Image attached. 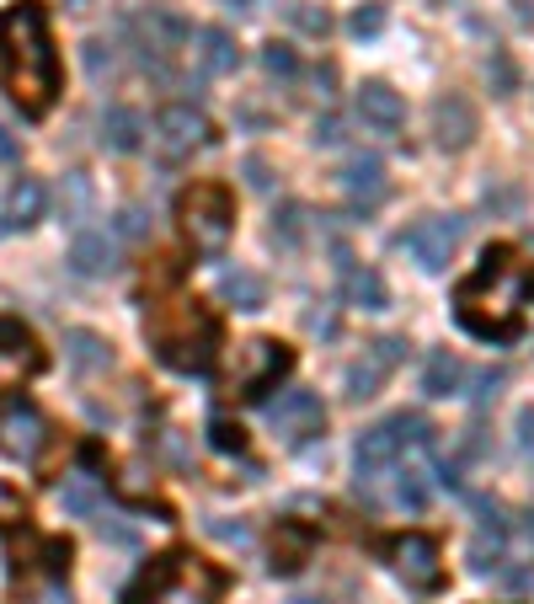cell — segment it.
<instances>
[{
	"label": "cell",
	"mask_w": 534,
	"mask_h": 604,
	"mask_svg": "<svg viewBox=\"0 0 534 604\" xmlns=\"http://www.w3.org/2000/svg\"><path fill=\"white\" fill-rule=\"evenodd\" d=\"M246 182H251V187H273V172H267V161L263 155H246Z\"/></svg>",
	"instance_id": "7bdbcfd3"
},
{
	"label": "cell",
	"mask_w": 534,
	"mask_h": 604,
	"mask_svg": "<svg viewBox=\"0 0 534 604\" xmlns=\"http://www.w3.org/2000/svg\"><path fill=\"white\" fill-rule=\"evenodd\" d=\"M219 6H225V11H257L263 0H219Z\"/></svg>",
	"instance_id": "bcb514c9"
},
{
	"label": "cell",
	"mask_w": 534,
	"mask_h": 604,
	"mask_svg": "<svg viewBox=\"0 0 534 604\" xmlns=\"http://www.w3.org/2000/svg\"><path fill=\"white\" fill-rule=\"evenodd\" d=\"M219 295L236 305V310H263V300H267L263 278H257V273H246V268H225V273H219Z\"/></svg>",
	"instance_id": "d4e9b609"
},
{
	"label": "cell",
	"mask_w": 534,
	"mask_h": 604,
	"mask_svg": "<svg viewBox=\"0 0 534 604\" xmlns=\"http://www.w3.org/2000/svg\"><path fill=\"white\" fill-rule=\"evenodd\" d=\"M113 231H119L123 242H140V236H145L150 225H145V214H140V209H123V214H119V225H113Z\"/></svg>",
	"instance_id": "f35d334b"
},
{
	"label": "cell",
	"mask_w": 534,
	"mask_h": 604,
	"mask_svg": "<svg viewBox=\"0 0 534 604\" xmlns=\"http://www.w3.org/2000/svg\"><path fill=\"white\" fill-rule=\"evenodd\" d=\"M86 70H91V81H102V75H113V70H119V54H113V43H102V38H91V43H86Z\"/></svg>",
	"instance_id": "836d02e7"
},
{
	"label": "cell",
	"mask_w": 534,
	"mask_h": 604,
	"mask_svg": "<svg viewBox=\"0 0 534 604\" xmlns=\"http://www.w3.org/2000/svg\"><path fill=\"white\" fill-rule=\"evenodd\" d=\"M86 214H91V177L86 172H70L60 182V219L64 225H81Z\"/></svg>",
	"instance_id": "83f0119b"
},
{
	"label": "cell",
	"mask_w": 534,
	"mask_h": 604,
	"mask_svg": "<svg viewBox=\"0 0 534 604\" xmlns=\"http://www.w3.org/2000/svg\"><path fill=\"white\" fill-rule=\"evenodd\" d=\"M380 28H386V0H363L353 17H348V32H353V38H374Z\"/></svg>",
	"instance_id": "1f68e13d"
},
{
	"label": "cell",
	"mask_w": 534,
	"mask_h": 604,
	"mask_svg": "<svg viewBox=\"0 0 534 604\" xmlns=\"http://www.w3.org/2000/svg\"><path fill=\"white\" fill-rule=\"evenodd\" d=\"M433 140H439L444 151H465L475 140V108L460 91H449V96L433 102Z\"/></svg>",
	"instance_id": "9a60e30c"
},
{
	"label": "cell",
	"mask_w": 534,
	"mask_h": 604,
	"mask_svg": "<svg viewBox=\"0 0 534 604\" xmlns=\"http://www.w3.org/2000/svg\"><path fill=\"white\" fill-rule=\"evenodd\" d=\"M465 386V364L454 359L449 348H439L433 359H428V369H422V391L428 396H454Z\"/></svg>",
	"instance_id": "484cf974"
},
{
	"label": "cell",
	"mask_w": 534,
	"mask_h": 604,
	"mask_svg": "<svg viewBox=\"0 0 534 604\" xmlns=\"http://www.w3.org/2000/svg\"><path fill=\"white\" fill-rule=\"evenodd\" d=\"M342 187H348V204L358 214L380 209L390 193V177H386V161L380 155H353L348 166H342Z\"/></svg>",
	"instance_id": "5bb4252c"
},
{
	"label": "cell",
	"mask_w": 534,
	"mask_h": 604,
	"mask_svg": "<svg viewBox=\"0 0 534 604\" xmlns=\"http://www.w3.org/2000/svg\"><path fill=\"white\" fill-rule=\"evenodd\" d=\"M102 145L119 155L140 151V113H134V108H107V113H102Z\"/></svg>",
	"instance_id": "603a6c76"
},
{
	"label": "cell",
	"mask_w": 534,
	"mask_h": 604,
	"mask_svg": "<svg viewBox=\"0 0 534 604\" xmlns=\"http://www.w3.org/2000/svg\"><path fill=\"white\" fill-rule=\"evenodd\" d=\"M407 359V337H380L363 348V359L348 364V401H369L390 380V369Z\"/></svg>",
	"instance_id": "7c38bea8"
},
{
	"label": "cell",
	"mask_w": 534,
	"mask_h": 604,
	"mask_svg": "<svg viewBox=\"0 0 534 604\" xmlns=\"http://www.w3.org/2000/svg\"><path fill=\"white\" fill-rule=\"evenodd\" d=\"M471 386H475V391H471L475 401H492V396H497V391L507 386V369H475Z\"/></svg>",
	"instance_id": "8d00e7d4"
},
{
	"label": "cell",
	"mask_w": 534,
	"mask_h": 604,
	"mask_svg": "<svg viewBox=\"0 0 534 604\" xmlns=\"http://www.w3.org/2000/svg\"><path fill=\"white\" fill-rule=\"evenodd\" d=\"M70 268L81 273V278H102V273H113L119 268V242L102 236V231L75 236V246H70Z\"/></svg>",
	"instance_id": "d6986e66"
},
{
	"label": "cell",
	"mask_w": 534,
	"mask_h": 604,
	"mask_svg": "<svg viewBox=\"0 0 534 604\" xmlns=\"http://www.w3.org/2000/svg\"><path fill=\"white\" fill-rule=\"evenodd\" d=\"M43 219V182L38 177H17L11 187V198H6V225H17V231H28Z\"/></svg>",
	"instance_id": "7402d4cb"
},
{
	"label": "cell",
	"mask_w": 534,
	"mask_h": 604,
	"mask_svg": "<svg viewBox=\"0 0 534 604\" xmlns=\"http://www.w3.org/2000/svg\"><path fill=\"white\" fill-rule=\"evenodd\" d=\"M342 140H348V134H342V119H321L316 123V145H342Z\"/></svg>",
	"instance_id": "60d3db41"
},
{
	"label": "cell",
	"mask_w": 534,
	"mask_h": 604,
	"mask_svg": "<svg viewBox=\"0 0 534 604\" xmlns=\"http://www.w3.org/2000/svg\"><path fill=\"white\" fill-rule=\"evenodd\" d=\"M208 444L225 454H240L246 450V433H240V423H230V418H214V423H208Z\"/></svg>",
	"instance_id": "d6a6232c"
},
{
	"label": "cell",
	"mask_w": 534,
	"mask_h": 604,
	"mask_svg": "<svg viewBox=\"0 0 534 604\" xmlns=\"http://www.w3.org/2000/svg\"><path fill=\"white\" fill-rule=\"evenodd\" d=\"M64 359H70L75 375H107L113 369V342L86 332V327H70L64 332Z\"/></svg>",
	"instance_id": "e0dca14e"
},
{
	"label": "cell",
	"mask_w": 534,
	"mask_h": 604,
	"mask_svg": "<svg viewBox=\"0 0 534 604\" xmlns=\"http://www.w3.org/2000/svg\"><path fill=\"white\" fill-rule=\"evenodd\" d=\"M396 503H407V509H422V503H428V487H422L417 471H401V477H396Z\"/></svg>",
	"instance_id": "d590c367"
},
{
	"label": "cell",
	"mask_w": 534,
	"mask_h": 604,
	"mask_svg": "<svg viewBox=\"0 0 534 604\" xmlns=\"http://www.w3.org/2000/svg\"><path fill=\"white\" fill-rule=\"evenodd\" d=\"M289 364H295V354H289L284 342L257 337V342L240 348V364H236V375H230V386H236L240 396H251V401H263V396L289 375Z\"/></svg>",
	"instance_id": "52a82bcc"
},
{
	"label": "cell",
	"mask_w": 534,
	"mask_h": 604,
	"mask_svg": "<svg viewBox=\"0 0 534 604\" xmlns=\"http://www.w3.org/2000/svg\"><path fill=\"white\" fill-rule=\"evenodd\" d=\"M177 219L198 257H219L230 246V231H236V204L219 182H193L177 198Z\"/></svg>",
	"instance_id": "5b68a950"
},
{
	"label": "cell",
	"mask_w": 534,
	"mask_h": 604,
	"mask_svg": "<svg viewBox=\"0 0 534 604\" xmlns=\"http://www.w3.org/2000/svg\"><path fill=\"white\" fill-rule=\"evenodd\" d=\"M390 562H396V573L407 588H439L444 583V551L439 541H428V535H401V541L390 545Z\"/></svg>",
	"instance_id": "4fadbf2b"
},
{
	"label": "cell",
	"mask_w": 534,
	"mask_h": 604,
	"mask_svg": "<svg viewBox=\"0 0 534 604\" xmlns=\"http://www.w3.org/2000/svg\"><path fill=\"white\" fill-rule=\"evenodd\" d=\"M17 519H22V498L0 482V524H17Z\"/></svg>",
	"instance_id": "b9f144b4"
},
{
	"label": "cell",
	"mask_w": 534,
	"mask_h": 604,
	"mask_svg": "<svg viewBox=\"0 0 534 604\" xmlns=\"http://www.w3.org/2000/svg\"><path fill=\"white\" fill-rule=\"evenodd\" d=\"M49 444V423H43V412L22 401V396H11L6 407H0V454H11V460H32V454Z\"/></svg>",
	"instance_id": "8fae6325"
},
{
	"label": "cell",
	"mask_w": 534,
	"mask_h": 604,
	"mask_svg": "<svg viewBox=\"0 0 534 604\" xmlns=\"http://www.w3.org/2000/svg\"><path fill=\"white\" fill-rule=\"evenodd\" d=\"M305 556H310V535H305L299 524H284L278 541H273V562H267V567H273L278 577H289V573L305 567Z\"/></svg>",
	"instance_id": "cb8c5ba5"
},
{
	"label": "cell",
	"mask_w": 534,
	"mask_h": 604,
	"mask_svg": "<svg viewBox=\"0 0 534 604\" xmlns=\"http://www.w3.org/2000/svg\"><path fill=\"white\" fill-rule=\"evenodd\" d=\"M331 86H337V64H321V70H316V91H321V102L331 96Z\"/></svg>",
	"instance_id": "f6af8a7d"
},
{
	"label": "cell",
	"mask_w": 534,
	"mask_h": 604,
	"mask_svg": "<svg viewBox=\"0 0 534 604\" xmlns=\"http://www.w3.org/2000/svg\"><path fill=\"white\" fill-rule=\"evenodd\" d=\"M348 300L363 305V310H386L390 305L386 278H380L374 268H348Z\"/></svg>",
	"instance_id": "4316f807"
},
{
	"label": "cell",
	"mask_w": 534,
	"mask_h": 604,
	"mask_svg": "<svg viewBox=\"0 0 534 604\" xmlns=\"http://www.w3.org/2000/svg\"><path fill=\"white\" fill-rule=\"evenodd\" d=\"M358 119H363V129H374V134H396L407 123V102L386 81H363V91H358Z\"/></svg>",
	"instance_id": "2e32d148"
},
{
	"label": "cell",
	"mask_w": 534,
	"mask_h": 604,
	"mask_svg": "<svg viewBox=\"0 0 534 604\" xmlns=\"http://www.w3.org/2000/svg\"><path fill=\"white\" fill-rule=\"evenodd\" d=\"M267 428L284 433L289 444H305L327 428V407L316 391H284L278 401H267Z\"/></svg>",
	"instance_id": "30bf717a"
},
{
	"label": "cell",
	"mask_w": 534,
	"mask_h": 604,
	"mask_svg": "<svg viewBox=\"0 0 534 604\" xmlns=\"http://www.w3.org/2000/svg\"><path fill=\"white\" fill-rule=\"evenodd\" d=\"M0 81L28 119H43L60 96V60H54V38H49V11L38 0H22L0 17Z\"/></svg>",
	"instance_id": "6da1fadb"
},
{
	"label": "cell",
	"mask_w": 534,
	"mask_h": 604,
	"mask_svg": "<svg viewBox=\"0 0 534 604\" xmlns=\"http://www.w3.org/2000/svg\"><path fill=\"white\" fill-rule=\"evenodd\" d=\"M428 439H433V428H428L422 412H396V418H386V423H374L363 439H358V450H353L358 487L380 482L390 465H396V454L412 450V444H428Z\"/></svg>",
	"instance_id": "8992f818"
},
{
	"label": "cell",
	"mask_w": 534,
	"mask_h": 604,
	"mask_svg": "<svg viewBox=\"0 0 534 604\" xmlns=\"http://www.w3.org/2000/svg\"><path fill=\"white\" fill-rule=\"evenodd\" d=\"M299 236H305V209H299V204H284V209L273 214V242L299 246Z\"/></svg>",
	"instance_id": "f546056e"
},
{
	"label": "cell",
	"mask_w": 534,
	"mask_h": 604,
	"mask_svg": "<svg viewBox=\"0 0 534 604\" xmlns=\"http://www.w3.org/2000/svg\"><path fill=\"white\" fill-rule=\"evenodd\" d=\"M145 337H150V348H155V359L166 364V369H182V375L208 369L214 354H219V321H214V310L198 300L155 305L145 321Z\"/></svg>",
	"instance_id": "3957f363"
},
{
	"label": "cell",
	"mask_w": 534,
	"mask_h": 604,
	"mask_svg": "<svg viewBox=\"0 0 534 604\" xmlns=\"http://www.w3.org/2000/svg\"><path fill=\"white\" fill-rule=\"evenodd\" d=\"M219 588H225V577L214 573L204 556L172 551V556H161V562L134 583L129 604H219Z\"/></svg>",
	"instance_id": "277c9868"
},
{
	"label": "cell",
	"mask_w": 534,
	"mask_h": 604,
	"mask_svg": "<svg viewBox=\"0 0 534 604\" xmlns=\"http://www.w3.org/2000/svg\"><path fill=\"white\" fill-rule=\"evenodd\" d=\"M198 64H204V75H230L240 64V49L236 38L225 28H204L198 32Z\"/></svg>",
	"instance_id": "44dd1931"
},
{
	"label": "cell",
	"mask_w": 534,
	"mask_h": 604,
	"mask_svg": "<svg viewBox=\"0 0 534 604\" xmlns=\"http://www.w3.org/2000/svg\"><path fill=\"white\" fill-rule=\"evenodd\" d=\"M295 604H316V600H295Z\"/></svg>",
	"instance_id": "c3c4849f"
},
{
	"label": "cell",
	"mask_w": 534,
	"mask_h": 604,
	"mask_svg": "<svg viewBox=\"0 0 534 604\" xmlns=\"http://www.w3.org/2000/svg\"><path fill=\"white\" fill-rule=\"evenodd\" d=\"M289 22H295L299 32H310V38H327V32H331L327 6H310V0H299V6H289Z\"/></svg>",
	"instance_id": "4dcf8cb0"
},
{
	"label": "cell",
	"mask_w": 534,
	"mask_h": 604,
	"mask_svg": "<svg viewBox=\"0 0 534 604\" xmlns=\"http://www.w3.org/2000/svg\"><path fill=\"white\" fill-rule=\"evenodd\" d=\"M155 145H161L166 161H187L193 151H208V145H214V123H208L198 108L177 102V108H166V113L155 119Z\"/></svg>",
	"instance_id": "9c48e42d"
},
{
	"label": "cell",
	"mask_w": 534,
	"mask_h": 604,
	"mask_svg": "<svg viewBox=\"0 0 534 604\" xmlns=\"http://www.w3.org/2000/svg\"><path fill=\"white\" fill-rule=\"evenodd\" d=\"M208 535H214V541H225V545H246L251 541V530H246V524H230V519H208Z\"/></svg>",
	"instance_id": "74e56055"
},
{
	"label": "cell",
	"mask_w": 534,
	"mask_h": 604,
	"mask_svg": "<svg viewBox=\"0 0 534 604\" xmlns=\"http://www.w3.org/2000/svg\"><path fill=\"white\" fill-rule=\"evenodd\" d=\"M140 32H145V54L155 49V75H166L161 54H172V49H182V43L193 38V28H187L182 17H172V11H145V17H140Z\"/></svg>",
	"instance_id": "ac0fdd59"
},
{
	"label": "cell",
	"mask_w": 534,
	"mask_h": 604,
	"mask_svg": "<svg viewBox=\"0 0 534 604\" xmlns=\"http://www.w3.org/2000/svg\"><path fill=\"white\" fill-rule=\"evenodd\" d=\"M460 236H465V219L460 214H428V219H417L412 231H407V252L417 257L422 273H444Z\"/></svg>",
	"instance_id": "ba28073f"
},
{
	"label": "cell",
	"mask_w": 534,
	"mask_h": 604,
	"mask_svg": "<svg viewBox=\"0 0 534 604\" xmlns=\"http://www.w3.org/2000/svg\"><path fill=\"white\" fill-rule=\"evenodd\" d=\"M263 70H267V75H278V81H289V75L299 70L295 49H284V43H267V49H263Z\"/></svg>",
	"instance_id": "e575fe53"
},
{
	"label": "cell",
	"mask_w": 534,
	"mask_h": 604,
	"mask_svg": "<svg viewBox=\"0 0 534 604\" xmlns=\"http://www.w3.org/2000/svg\"><path fill=\"white\" fill-rule=\"evenodd\" d=\"M518 428H524V444L534 450V412H524V418H518Z\"/></svg>",
	"instance_id": "7dc6e473"
},
{
	"label": "cell",
	"mask_w": 534,
	"mask_h": 604,
	"mask_svg": "<svg viewBox=\"0 0 534 604\" xmlns=\"http://www.w3.org/2000/svg\"><path fill=\"white\" fill-rule=\"evenodd\" d=\"M60 503L70 509V514L91 519L96 514V503H102V487H96V477H70V482L60 487Z\"/></svg>",
	"instance_id": "f1b7e54d"
},
{
	"label": "cell",
	"mask_w": 534,
	"mask_h": 604,
	"mask_svg": "<svg viewBox=\"0 0 534 604\" xmlns=\"http://www.w3.org/2000/svg\"><path fill=\"white\" fill-rule=\"evenodd\" d=\"M0 369H6V375H32V369H43V354H38L32 332H22L17 321H0Z\"/></svg>",
	"instance_id": "ffe728a7"
},
{
	"label": "cell",
	"mask_w": 534,
	"mask_h": 604,
	"mask_svg": "<svg viewBox=\"0 0 534 604\" xmlns=\"http://www.w3.org/2000/svg\"><path fill=\"white\" fill-rule=\"evenodd\" d=\"M524 289H530V273L518 268L513 246H492L481 257V268L460 284L454 295V310L460 321L471 327L475 337H492V342H507L518 332V310H524Z\"/></svg>",
	"instance_id": "7a4b0ae2"
},
{
	"label": "cell",
	"mask_w": 534,
	"mask_h": 604,
	"mask_svg": "<svg viewBox=\"0 0 534 604\" xmlns=\"http://www.w3.org/2000/svg\"><path fill=\"white\" fill-rule=\"evenodd\" d=\"M0 161H22V145H17V134L0 123Z\"/></svg>",
	"instance_id": "ee69618b"
},
{
	"label": "cell",
	"mask_w": 534,
	"mask_h": 604,
	"mask_svg": "<svg viewBox=\"0 0 534 604\" xmlns=\"http://www.w3.org/2000/svg\"><path fill=\"white\" fill-rule=\"evenodd\" d=\"M32 604H70V588H64L60 577H49V583L32 588Z\"/></svg>",
	"instance_id": "ab89813d"
}]
</instances>
